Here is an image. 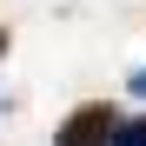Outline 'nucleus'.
<instances>
[{"label": "nucleus", "mask_w": 146, "mask_h": 146, "mask_svg": "<svg viewBox=\"0 0 146 146\" xmlns=\"http://www.w3.org/2000/svg\"><path fill=\"white\" fill-rule=\"evenodd\" d=\"M113 126H119L113 106H106V100H86V106H73V113H66V126L53 133V146H106Z\"/></svg>", "instance_id": "nucleus-1"}, {"label": "nucleus", "mask_w": 146, "mask_h": 146, "mask_svg": "<svg viewBox=\"0 0 146 146\" xmlns=\"http://www.w3.org/2000/svg\"><path fill=\"white\" fill-rule=\"evenodd\" d=\"M106 146H146V119H119Z\"/></svg>", "instance_id": "nucleus-2"}, {"label": "nucleus", "mask_w": 146, "mask_h": 146, "mask_svg": "<svg viewBox=\"0 0 146 146\" xmlns=\"http://www.w3.org/2000/svg\"><path fill=\"white\" fill-rule=\"evenodd\" d=\"M133 93H139V100H146V66H139V73H133Z\"/></svg>", "instance_id": "nucleus-3"}, {"label": "nucleus", "mask_w": 146, "mask_h": 146, "mask_svg": "<svg viewBox=\"0 0 146 146\" xmlns=\"http://www.w3.org/2000/svg\"><path fill=\"white\" fill-rule=\"evenodd\" d=\"M0 53H7V33H0Z\"/></svg>", "instance_id": "nucleus-4"}]
</instances>
